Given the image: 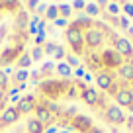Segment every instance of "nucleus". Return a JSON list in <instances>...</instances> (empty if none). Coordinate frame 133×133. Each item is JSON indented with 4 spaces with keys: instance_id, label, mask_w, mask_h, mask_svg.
I'll return each mask as SVG.
<instances>
[{
    "instance_id": "423d86ee",
    "label": "nucleus",
    "mask_w": 133,
    "mask_h": 133,
    "mask_svg": "<svg viewBox=\"0 0 133 133\" xmlns=\"http://www.w3.org/2000/svg\"><path fill=\"white\" fill-rule=\"evenodd\" d=\"M63 133H75V131H63Z\"/></svg>"
},
{
    "instance_id": "f03ea898",
    "label": "nucleus",
    "mask_w": 133,
    "mask_h": 133,
    "mask_svg": "<svg viewBox=\"0 0 133 133\" xmlns=\"http://www.w3.org/2000/svg\"><path fill=\"white\" fill-rule=\"evenodd\" d=\"M35 100L51 125L75 133H133V116L80 78H49Z\"/></svg>"
},
{
    "instance_id": "39448f33",
    "label": "nucleus",
    "mask_w": 133,
    "mask_h": 133,
    "mask_svg": "<svg viewBox=\"0 0 133 133\" xmlns=\"http://www.w3.org/2000/svg\"><path fill=\"white\" fill-rule=\"evenodd\" d=\"M10 94H12V86H10V76L4 71H0V116L4 114V110L8 108Z\"/></svg>"
},
{
    "instance_id": "f257e3e1",
    "label": "nucleus",
    "mask_w": 133,
    "mask_h": 133,
    "mask_svg": "<svg viewBox=\"0 0 133 133\" xmlns=\"http://www.w3.org/2000/svg\"><path fill=\"white\" fill-rule=\"evenodd\" d=\"M65 43L94 78V86L133 116V45L114 25L76 18L65 28Z\"/></svg>"
},
{
    "instance_id": "20e7f679",
    "label": "nucleus",
    "mask_w": 133,
    "mask_h": 133,
    "mask_svg": "<svg viewBox=\"0 0 133 133\" xmlns=\"http://www.w3.org/2000/svg\"><path fill=\"white\" fill-rule=\"evenodd\" d=\"M49 123L35 112L33 94L24 96L14 106H8L0 116V133H45Z\"/></svg>"
},
{
    "instance_id": "7ed1b4c3",
    "label": "nucleus",
    "mask_w": 133,
    "mask_h": 133,
    "mask_svg": "<svg viewBox=\"0 0 133 133\" xmlns=\"http://www.w3.org/2000/svg\"><path fill=\"white\" fill-rule=\"evenodd\" d=\"M29 14L22 2H0V71L24 57L29 45Z\"/></svg>"
}]
</instances>
